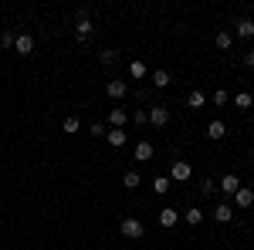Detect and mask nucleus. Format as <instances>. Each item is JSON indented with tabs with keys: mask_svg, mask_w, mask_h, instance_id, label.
Listing matches in <instances>:
<instances>
[{
	"mask_svg": "<svg viewBox=\"0 0 254 250\" xmlns=\"http://www.w3.org/2000/svg\"><path fill=\"white\" fill-rule=\"evenodd\" d=\"M119 230H122V237H129V240H139V237L146 233V227H142L139 216H126V220L119 223Z\"/></svg>",
	"mask_w": 254,
	"mask_h": 250,
	"instance_id": "obj_1",
	"label": "nucleus"
},
{
	"mask_svg": "<svg viewBox=\"0 0 254 250\" xmlns=\"http://www.w3.org/2000/svg\"><path fill=\"white\" fill-rule=\"evenodd\" d=\"M190 176H193V166L190 162H173V169H170V183H190Z\"/></svg>",
	"mask_w": 254,
	"mask_h": 250,
	"instance_id": "obj_2",
	"label": "nucleus"
},
{
	"mask_svg": "<svg viewBox=\"0 0 254 250\" xmlns=\"http://www.w3.org/2000/svg\"><path fill=\"white\" fill-rule=\"evenodd\" d=\"M105 95L112 98V101H122V98L129 95V85L126 81H105Z\"/></svg>",
	"mask_w": 254,
	"mask_h": 250,
	"instance_id": "obj_3",
	"label": "nucleus"
},
{
	"mask_svg": "<svg viewBox=\"0 0 254 250\" xmlns=\"http://www.w3.org/2000/svg\"><path fill=\"white\" fill-rule=\"evenodd\" d=\"M149 112V125H156V129H163L166 122H170V108H163V105H153V108H146Z\"/></svg>",
	"mask_w": 254,
	"mask_h": 250,
	"instance_id": "obj_4",
	"label": "nucleus"
},
{
	"mask_svg": "<svg viewBox=\"0 0 254 250\" xmlns=\"http://www.w3.org/2000/svg\"><path fill=\"white\" fill-rule=\"evenodd\" d=\"M92 31H95V27H92V20H88V17H75V38H78L81 44L92 38Z\"/></svg>",
	"mask_w": 254,
	"mask_h": 250,
	"instance_id": "obj_5",
	"label": "nucleus"
},
{
	"mask_svg": "<svg viewBox=\"0 0 254 250\" xmlns=\"http://www.w3.org/2000/svg\"><path fill=\"white\" fill-rule=\"evenodd\" d=\"M156 220H159V227H166V230H170V227H176V223H180V213H176L173 206H163Z\"/></svg>",
	"mask_w": 254,
	"mask_h": 250,
	"instance_id": "obj_6",
	"label": "nucleus"
},
{
	"mask_svg": "<svg viewBox=\"0 0 254 250\" xmlns=\"http://www.w3.org/2000/svg\"><path fill=\"white\" fill-rule=\"evenodd\" d=\"M234 203L241 206V210H251V206H254V190H248V186H241V190L234 193Z\"/></svg>",
	"mask_w": 254,
	"mask_h": 250,
	"instance_id": "obj_7",
	"label": "nucleus"
},
{
	"mask_svg": "<svg viewBox=\"0 0 254 250\" xmlns=\"http://www.w3.org/2000/svg\"><path fill=\"white\" fill-rule=\"evenodd\" d=\"M105 139H109V146H112V149H122V146L129 142V132H126V129H109Z\"/></svg>",
	"mask_w": 254,
	"mask_h": 250,
	"instance_id": "obj_8",
	"label": "nucleus"
},
{
	"mask_svg": "<svg viewBox=\"0 0 254 250\" xmlns=\"http://www.w3.org/2000/svg\"><path fill=\"white\" fill-rule=\"evenodd\" d=\"M14 51H17V54H31V51H34V38H31V34H17Z\"/></svg>",
	"mask_w": 254,
	"mask_h": 250,
	"instance_id": "obj_9",
	"label": "nucleus"
},
{
	"mask_svg": "<svg viewBox=\"0 0 254 250\" xmlns=\"http://www.w3.org/2000/svg\"><path fill=\"white\" fill-rule=\"evenodd\" d=\"M234 34H237V38H254V20L251 17H241L234 24Z\"/></svg>",
	"mask_w": 254,
	"mask_h": 250,
	"instance_id": "obj_10",
	"label": "nucleus"
},
{
	"mask_svg": "<svg viewBox=\"0 0 254 250\" xmlns=\"http://www.w3.org/2000/svg\"><path fill=\"white\" fill-rule=\"evenodd\" d=\"M126 122H129V112H126V108H112V112H109V125H112V129H126Z\"/></svg>",
	"mask_w": 254,
	"mask_h": 250,
	"instance_id": "obj_11",
	"label": "nucleus"
},
{
	"mask_svg": "<svg viewBox=\"0 0 254 250\" xmlns=\"http://www.w3.org/2000/svg\"><path fill=\"white\" fill-rule=\"evenodd\" d=\"M237 190H241V179H237L234 173H227L224 179H220V193H227V196H234Z\"/></svg>",
	"mask_w": 254,
	"mask_h": 250,
	"instance_id": "obj_12",
	"label": "nucleus"
},
{
	"mask_svg": "<svg viewBox=\"0 0 254 250\" xmlns=\"http://www.w3.org/2000/svg\"><path fill=\"white\" fill-rule=\"evenodd\" d=\"M149 81H153L156 88H170V81H173V78H170L166 68H159V71H149Z\"/></svg>",
	"mask_w": 254,
	"mask_h": 250,
	"instance_id": "obj_13",
	"label": "nucleus"
},
{
	"mask_svg": "<svg viewBox=\"0 0 254 250\" xmlns=\"http://www.w3.org/2000/svg\"><path fill=\"white\" fill-rule=\"evenodd\" d=\"M129 75L136 78V81H142V78H149V68H146V61H129Z\"/></svg>",
	"mask_w": 254,
	"mask_h": 250,
	"instance_id": "obj_14",
	"label": "nucleus"
},
{
	"mask_svg": "<svg viewBox=\"0 0 254 250\" xmlns=\"http://www.w3.org/2000/svg\"><path fill=\"white\" fill-rule=\"evenodd\" d=\"M214 220H217V223H231V220H234V206L220 203V206L214 210Z\"/></svg>",
	"mask_w": 254,
	"mask_h": 250,
	"instance_id": "obj_15",
	"label": "nucleus"
},
{
	"mask_svg": "<svg viewBox=\"0 0 254 250\" xmlns=\"http://www.w3.org/2000/svg\"><path fill=\"white\" fill-rule=\"evenodd\" d=\"M153 159V142H136V162H149Z\"/></svg>",
	"mask_w": 254,
	"mask_h": 250,
	"instance_id": "obj_16",
	"label": "nucleus"
},
{
	"mask_svg": "<svg viewBox=\"0 0 254 250\" xmlns=\"http://www.w3.org/2000/svg\"><path fill=\"white\" fill-rule=\"evenodd\" d=\"M180 220H187L190 227H196V223H203V210H196V206H190L187 213H180Z\"/></svg>",
	"mask_w": 254,
	"mask_h": 250,
	"instance_id": "obj_17",
	"label": "nucleus"
},
{
	"mask_svg": "<svg viewBox=\"0 0 254 250\" xmlns=\"http://www.w3.org/2000/svg\"><path fill=\"white\" fill-rule=\"evenodd\" d=\"M224 132H227V125H224L220 118H214V122L207 125V135H210V139H224Z\"/></svg>",
	"mask_w": 254,
	"mask_h": 250,
	"instance_id": "obj_18",
	"label": "nucleus"
},
{
	"mask_svg": "<svg viewBox=\"0 0 254 250\" xmlns=\"http://www.w3.org/2000/svg\"><path fill=\"white\" fill-rule=\"evenodd\" d=\"M139 183H142V179H139L136 169H129V173L122 176V186H126V190H139Z\"/></svg>",
	"mask_w": 254,
	"mask_h": 250,
	"instance_id": "obj_19",
	"label": "nucleus"
},
{
	"mask_svg": "<svg viewBox=\"0 0 254 250\" xmlns=\"http://www.w3.org/2000/svg\"><path fill=\"white\" fill-rule=\"evenodd\" d=\"M231 101H234L237 108H251V105H254V98H251V92H237V95L231 98Z\"/></svg>",
	"mask_w": 254,
	"mask_h": 250,
	"instance_id": "obj_20",
	"label": "nucleus"
},
{
	"mask_svg": "<svg viewBox=\"0 0 254 250\" xmlns=\"http://www.w3.org/2000/svg\"><path fill=\"white\" fill-rule=\"evenodd\" d=\"M153 193H159V196L170 193V176H156V179H153Z\"/></svg>",
	"mask_w": 254,
	"mask_h": 250,
	"instance_id": "obj_21",
	"label": "nucleus"
},
{
	"mask_svg": "<svg viewBox=\"0 0 254 250\" xmlns=\"http://www.w3.org/2000/svg\"><path fill=\"white\" fill-rule=\"evenodd\" d=\"M231 44H234V34H227V31H217V48H220V51H227Z\"/></svg>",
	"mask_w": 254,
	"mask_h": 250,
	"instance_id": "obj_22",
	"label": "nucleus"
},
{
	"mask_svg": "<svg viewBox=\"0 0 254 250\" xmlns=\"http://www.w3.org/2000/svg\"><path fill=\"white\" fill-rule=\"evenodd\" d=\"M61 129H64V132H68V135H75V132H78V129H81V122H78V118H75V115H68V118H64V122H61Z\"/></svg>",
	"mask_w": 254,
	"mask_h": 250,
	"instance_id": "obj_23",
	"label": "nucleus"
},
{
	"mask_svg": "<svg viewBox=\"0 0 254 250\" xmlns=\"http://www.w3.org/2000/svg\"><path fill=\"white\" fill-rule=\"evenodd\" d=\"M203 101H207V95H203V92H190V95H187V105H190V108H200Z\"/></svg>",
	"mask_w": 254,
	"mask_h": 250,
	"instance_id": "obj_24",
	"label": "nucleus"
},
{
	"mask_svg": "<svg viewBox=\"0 0 254 250\" xmlns=\"http://www.w3.org/2000/svg\"><path fill=\"white\" fill-rule=\"evenodd\" d=\"M129 122H136V125H149V112H146V108H136V112L129 115Z\"/></svg>",
	"mask_w": 254,
	"mask_h": 250,
	"instance_id": "obj_25",
	"label": "nucleus"
},
{
	"mask_svg": "<svg viewBox=\"0 0 254 250\" xmlns=\"http://www.w3.org/2000/svg\"><path fill=\"white\" fill-rule=\"evenodd\" d=\"M98 61H102V64L109 68V64H116V61H119V54H116V51H109V48H105V51L98 54Z\"/></svg>",
	"mask_w": 254,
	"mask_h": 250,
	"instance_id": "obj_26",
	"label": "nucleus"
},
{
	"mask_svg": "<svg viewBox=\"0 0 254 250\" xmlns=\"http://www.w3.org/2000/svg\"><path fill=\"white\" fill-rule=\"evenodd\" d=\"M14 41H17L14 31H3V34H0V48H14Z\"/></svg>",
	"mask_w": 254,
	"mask_h": 250,
	"instance_id": "obj_27",
	"label": "nucleus"
},
{
	"mask_svg": "<svg viewBox=\"0 0 254 250\" xmlns=\"http://www.w3.org/2000/svg\"><path fill=\"white\" fill-rule=\"evenodd\" d=\"M227 101H231V95H227L224 88H217L214 92V105H227Z\"/></svg>",
	"mask_w": 254,
	"mask_h": 250,
	"instance_id": "obj_28",
	"label": "nucleus"
},
{
	"mask_svg": "<svg viewBox=\"0 0 254 250\" xmlns=\"http://www.w3.org/2000/svg\"><path fill=\"white\" fill-rule=\"evenodd\" d=\"M92 135H105V122H92Z\"/></svg>",
	"mask_w": 254,
	"mask_h": 250,
	"instance_id": "obj_29",
	"label": "nucleus"
},
{
	"mask_svg": "<svg viewBox=\"0 0 254 250\" xmlns=\"http://www.w3.org/2000/svg\"><path fill=\"white\" fill-rule=\"evenodd\" d=\"M244 64H248V68H254V51H248V54H244Z\"/></svg>",
	"mask_w": 254,
	"mask_h": 250,
	"instance_id": "obj_30",
	"label": "nucleus"
}]
</instances>
